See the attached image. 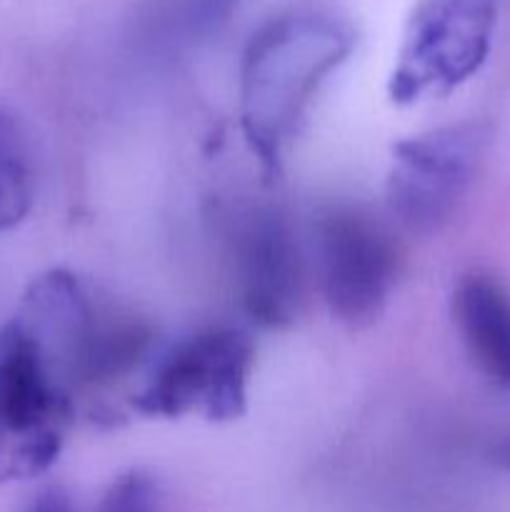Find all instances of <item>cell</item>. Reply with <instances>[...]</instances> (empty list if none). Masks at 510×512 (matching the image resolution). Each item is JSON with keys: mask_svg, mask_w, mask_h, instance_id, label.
Instances as JSON below:
<instances>
[{"mask_svg": "<svg viewBox=\"0 0 510 512\" xmlns=\"http://www.w3.org/2000/svg\"><path fill=\"white\" fill-rule=\"evenodd\" d=\"M353 48V25L323 8L290 10L250 38L240 63V120L265 168L278 170L320 85Z\"/></svg>", "mask_w": 510, "mask_h": 512, "instance_id": "cell-1", "label": "cell"}, {"mask_svg": "<svg viewBox=\"0 0 510 512\" xmlns=\"http://www.w3.org/2000/svg\"><path fill=\"white\" fill-rule=\"evenodd\" d=\"M255 345L245 330L215 325L175 340L153 360L133 408L150 418H240L248 405Z\"/></svg>", "mask_w": 510, "mask_h": 512, "instance_id": "cell-2", "label": "cell"}, {"mask_svg": "<svg viewBox=\"0 0 510 512\" xmlns=\"http://www.w3.org/2000/svg\"><path fill=\"white\" fill-rule=\"evenodd\" d=\"M70 415L68 385L38 340L13 318L0 330V480L45 473L58 460Z\"/></svg>", "mask_w": 510, "mask_h": 512, "instance_id": "cell-3", "label": "cell"}, {"mask_svg": "<svg viewBox=\"0 0 510 512\" xmlns=\"http://www.w3.org/2000/svg\"><path fill=\"white\" fill-rule=\"evenodd\" d=\"M313 260L330 313L353 328L378 320L400 275L393 230L360 205L335 203L313 220Z\"/></svg>", "mask_w": 510, "mask_h": 512, "instance_id": "cell-4", "label": "cell"}, {"mask_svg": "<svg viewBox=\"0 0 510 512\" xmlns=\"http://www.w3.org/2000/svg\"><path fill=\"white\" fill-rule=\"evenodd\" d=\"M498 0H420L410 13L388 80L398 105L448 95L488 60Z\"/></svg>", "mask_w": 510, "mask_h": 512, "instance_id": "cell-5", "label": "cell"}, {"mask_svg": "<svg viewBox=\"0 0 510 512\" xmlns=\"http://www.w3.org/2000/svg\"><path fill=\"white\" fill-rule=\"evenodd\" d=\"M490 140L488 123L460 120L395 143L385 195L398 223L410 233H438L478 178Z\"/></svg>", "mask_w": 510, "mask_h": 512, "instance_id": "cell-6", "label": "cell"}, {"mask_svg": "<svg viewBox=\"0 0 510 512\" xmlns=\"http://www.w3.org/2000/svg\"><path fill=\"white\" fill-rule=\"evenodd\" d=\"M223 238L250 320L263 328L293 323L303 303L305 263L285 210L265 200H238L223 210Z\"/></svg>", "mask_w": 510, "mask_h": 512, "instance_id": "cell-7", "label": "cell"}, {"mask_svg": "<svg viewBox=\"0 0 510 512\" xmlns=\"http://www.w3.org/2000/svg\"><path fill=\"white\" fill-rule=\"evenodd\" d=\"M453 323L475 368L510 388V293L490 275H465L453 290Z\"/></svg>", "mask_w": 510, "mask_h": 512, "instance_id": "cell-8", "label": "cell"}, {"mask_svg": "<svg viewBox=\"0 0 510 512\" xmlns=\"http://www.w3.org/2000/svg\"><path fill=\"white\" fill-rule=\"evenodd\" d=\"M33 208V170L18 120L0 110V230L28 218Z\"/></svg>", "mask_w": 510, "mask_h": 512, "instance_id": "cell-9", "label": "cell"}, {"mask_svg": "<svg viewBox=\"0 0 510 512\" xmlns=\"http://www.w3.org/2000/svg\"><path fill=\"white\" fill-rule=\"evenodd\" d=\"M98 512H165L158 483L143 470H130L110 483Z\"/></svg>", "mask_w": 510, "mask_h": 512, "instance_id": "cell-10", "label": "cell"}, {"mask_svg": "<svg viewBox=\"0 0 510 512\" xmlns=\"http://www.w3.org/2000/svg\"><path fill=\"white\" fill-rule=\"evenodd\" d=\"M238 3L240 0H173L170 5L188 28L205 30L223 23L238 8Z\"/></svg>", "mask_w": 510, "mask_h": 512, "instance_id": "cell-11", "label": "cell"}, {"mask_svg": "<svg viewBox=\"0 0 510 512\" xmlns=\"http://www.w3.org/2000/svg\"><path fill=\"white\" fill-rule=\"evenodd\" d=\"M23 512H78L73 498L60 488H48L35 495Z\"/></svg>", "mask_w": 510, "mask_h": 512, "instance_id": "cell-12", "label": "cell"}, {"mask_svg": "<svg viewBox=\"0 0 510 512\" xmlns=\"http://www.w3.org/2000/svg\"><path fill=\"white\" fill-rule=\"evenodd\" d=\"M508 460H510V453H508Z\"/></svg>", "mask_w": 510, "mask_h": 512, "instance_id": "cell-13", "label": "cell"}]
</instances>
